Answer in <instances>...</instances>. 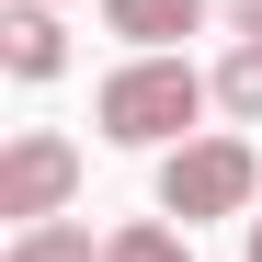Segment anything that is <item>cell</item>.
<instances>
[{"label": "cell", "mask_w": 262, "mask_h": 262, "mask_svg": "<svg viewBox=\"0 0 262 262\" xmlns=\"http://www.w3.org/2000/svg\"><path fill=\"white\" fill-rule=\"evenodd\" d=\"M205 103H216V69H194V57H125L92 92V125L114 148H183Z\"/></svg>", "instance_id": "obj_1"}, {"label": "cell", "mask_w": 262, "mask_h": 262, "mask_svg": "<svg viewBox=\"0 0 262 262\" xmlns=\"http://www.w3.org/2000/svg\"><path fill=\"white\" fill-rule=\"evenodd\" d=\"M160 216H183V228H205V216H262V148L228 137V125L160 148Z\"/></svg>", "instance_id": "obj_2"}, {"label": "cell", "mask_w": 262, "mask_h": 262, "mask_svg": "<svg viewBox=\"0 0 262 262\" xmlns=\"http://www.w3.org/2000/svg\"><path fill=\"white\" fill-rule=\"evenodd\" d=\"M69 194H80V148L57 125H23V137L0 148V216H12V228H46V216H69Z\"/></svg>", "instance_id": "obj_3"}, {"label": "cell", "mask_w": 262, "mask_h": 262, "mask_svg": "<svg viewBox=\"0 0 262 262\" xmlns=\"http://www.w3.org/2000/svg\"><path fill=\"white\" fill-rule=\"evenodd\" d=\"M0 69H12V80H57V69H69L57 0H12V12H0Z\"/></svg>", "instance_id": "obj_4"}, {"label": "cell", "mask_w": 262, "mask_h": 262, "mask_svg": "<svg viewBox=\"0 0 262 262\" xmlns=\"http://www.w3.org/2000/svg\"><path fill=\"white\" fill-rule=\"evenodd\" d=\"M194 23H205V0H103V34H125L137 57H183Z\"/></svg>", "instance_id": "obj_5"}, {"label": "cell", "mask_w": 262, "mask_h": 262, "mask_svg": "<svg viewBox=\"0 0 262 262\" xmlns=\"http://www.w3.org/2000/svg\"><path fill=\"white\" fill-rule=\"evenodd\" d=\"M216 114L262 125V34H228V57H216Z\"/></svg>", "instance_id": "obj_6"}, {"label": "cell", "mask_w": 262, "mask_h": 262, "mask_svg": "<svg viewBox=\"0 0 262 262\" xmlns=\"http://www.w3.org/2000/svg\"><path fill=\"white\" fill-rule=\"evenodd\" d=\"M0 262H103V239L80 228V216H46V228H12Z\"/></svg>", "instance_id": "obj_7"}, {"label": "cell", "mask_w": 262, "mask_h": 262, "mask_svg": "<svg viewBox=\"0 0 262 262\" xmlns=\"http://www.w3.org/2000/svg\"><path fill=\"white\" fill-rule=\"evenodd\" d=\"M103 262H194V239L171 228V216H125V228L103 239Z\"/></svg>", "instance_id": "obj_8"}, {"label": "cell", "mask_w": 262, "mask_h": 262, "mask_svg": "<svg viewBox=\"0 0 262 262\" xmlns=\"http://www.w3.org/2000/svg\"><path fill=\"white\" fill-rule=\"evenodd\" d=\"M228 23H239V34H262V0H228Z\"/></svg>", "instance_id": "obj_9"}, {"label": "cell", "mask_w": 262, "mask_h": 262, "mask_svg": "<svg viewBox=\"0 0 262 262\" xmlns=\"http://www.w3.org/2000/svg\"><path fill=\"white\" fill-rule=\"evenodd\" d=\"M251 251H262V216H251Z\"/></svg>", "instance_id": "obj_10"}]
</instances>
